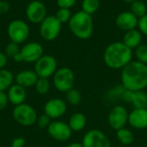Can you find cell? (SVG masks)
<instances>
[{
    "label": "cell",
    "mask_w": 147,
    "mask_h": 147,
    "mask_svg": "<svg viewBox=\"0 0 147 147\" xmlns=\"http://www.w3.org/2000/svg\"><path fill=\"white\" fill-rule=\"evenodd\" d=\"M134 50L126 46L122 41L110 43L104 50L103 61L113 70H121L133 60Z\"/></svg>",
    "instance_id": "2"
},
{
    "label": "cell",
    "mask_w": 147,
    "mask_h": 147,
    "mask_svg": "<svg viewBox=\"0 0 147 147\" xmlns=\"http://www.w3.org/2000/svg\"><path fill=\"white\" fill-rule=\"evenodd\" d=\"M57 70L56 59L52 55H43L34 65V71L39 78H48L54 75Z\"/></svg>",
    "instance_id": "9"
},
{
    "label": "cell",
    "mask_w": 147,
    "mask_h": 147,
    "mask_svg": "<svg viewBox=\"0 0 147 147\" xmlns=\"http://www.w3.org/2000/svg\"><path fill=\"white\" fill-rule=\"evenodd\" d=\"M121 85L125 90L132 91L144 90L147 87V65L132 60L121 73Z\"/></svg>",
    "instance_id": "1"
},
{
    "label": "cell",
    "mask_w": 147,
    "mask_h": 147,
    "mask_svg": "<svg viewBox=\"0 0 147 147\" xmlns=\"http://www.w3.org/2000/svg\"><path fill=\"white\" fill-rule=\"evenodd\" d=\"M116 139L121 144L124 146H129L134 142V135L130 129L123 127L116 131Z\"/></svg>",
    "instance_id": "21"
},
{
    "label": "cell",
    "mask_w": 147,
    "mask_h": 147,
    "mask_svg": "<svg viewBox=\"0 0 147 147\" xmlns=\"http://www.w3.org/2000/svg\"><path fill=\"white\" fill-rule=\"evenodd\" d=\"M142 39L143 34L138 28H135L125 32L122 38V42L132 50H134L140 44H142Z\"/></svg>",
    "instance_id": "19"
},
{
    "label": "cell",
    "mask_w": 147,
    "mask_h": 147,
    "mask_svg": "<svg viewBox=\"0 0 147 147\" xmlns=\"http://www.w3.org/2000/svg\"><path fill=\"white\" fill-rule=\"evenodd\" d=\"M46 5L39 0H32L26 8L28 20L34 24H40L47 16Z\"/></svg>",
    "instance_id": "11"
},
{
    "label": "cell",
    "mask_w": 147,
    "mask_h": 147,
    "mask_svg": "<svg viewBox=\"0 0 147 147\" xmlns=\"http://www.w3.org/2000/svg\"><path fill=\"white\" fill-rule=\"evenodd\" d=\"M131 104L134 109H147V94L144 90L134 91Z\"/></svg>",
    "instance_id": "23"
},
{
    "label": "cell",
    "mask_w": 147,
    "mask_h": 147,
    "mask_svg": "<svg viewBox=\"0 0 147 147\" xmlns=\"http://www.w3.org/2000/svg\"><path fill=\"white\" fill-rule=\"evenodd\" d=\"M138 29L141 32L143 35L147 36V14L139 19Z\"/></svg>",
    "instance_id": "32"
},
{
    "label": "cell",
    "mask_w": 147,
    "mask_h": 147,
    "mask_svg": "<svg viewBox=\"0 0 147 147\" xmlns=\"http://www.w3.org/2000/svg\"><path fill=\"white\" fill-rule=\"evenodd\" d=\"M75 82V75L71 69L68 67H61L56 71L53 75V84L60 92H67L73 88Z\"/></svg>",
    "instance_id": "5"
},
{
    "label": "cell",
    "mask_w": 147,
    "mask_h": 147,
    "mask_svg": "<svg viewBox=\"0 0 147 147\" xmlns=\"http://www.w3.org/2000/svg\"><path fill=\"white\" fill-rule=\"evenodd\" d=\"M61 26L55 16H47L40 23V34L45 40L52 41L59 35Z\"/></svg>",
    "instance_id": "6"
},
{
    "label": "cell",
    "mask_w": 147,
    "mask_h": 147,
    "mask_svg": "<svg viewBox=\"0 0 147 147\" xmlns=\"http://www.w3.org/2000/svg\"><path fill=\"white\" fill-rule=\"evenodd\" d=\"M20 51H21V49L19 47V44H17L16 42H13V41H10L5 47L4 53L7 55V57H9V58L13 59L17 53H20Z\"/></svg>",
    "instance_id": "30"
},
{
    "label": "cell",
    "mask_w": 147,
    "mask_h": 147,
    "mask_svg": "<svg viewBox=\"0 0 147 147\" xmlns=\"http://www.w3.org/2000/svg\"><path fill=\"white\" fill-rule=\"evenodd\" d=\"M43 47L38 42H28L21 48V54L24 62L35 63L43 54Z\"/></svg>",
    "instance_id": "13"
},
{
    "label": "cell",
    "mask_w": 147,
    "mask_h": 147,
    "mask_svg": "<svg viewBox=\"0 0 147 147\" xmlns=\"http://www.w3.org/2000/svg\"><path fill=\"white\" fill-rule=\"evenodd\" d=\"M26 141L23 138H16L11 143V147H24Z\"/></svg>",
    "instance_id": "36"
},
{
    "label": "cell",
    "mask_w": 147,
    "mask_h": 147,
    "mask_svg": "<svg viewBox=\"0 0 147 147\" xmlns=\"http://www.w3.org/2000/svg\"><path fill=\"white\" fill-rule=\"evenodd\" d=\"M124 3H129V4H131L132 3H134V1H136V0H122Z\"/></svg>",
    "instance_id": "40"
},
{
    "label": "cell",
    "mask_w": 147,
    "mask_h": 147,
    "mask_svg": "<svg viewBox=\"0 0 147 147\" xmlns=\"http://www.w3.org/2000/svg\"><path fill=\"white\" fill-rule=\"evenodd\" d=\"M9 8H10V6L8 2L0 0V15L6 14L9 10Z\"/></svg>",
    "instance_id": "35"
},
{
    "label": "cell",
    "mask_w": 147,
    "mask_h": 147,
    "mask_svg": "<svg viewBox=\"0 0 147 147\" xmlns=\"http://www.w3.org/2000/svg\"><path fill=\"white\" fill-rule=\"evenodd\" d=\"M134 53L137 61L147 65V44H140L134 49Z\"/></svg>",
    "instance_id": "27"
},
{
    "label": "cell",
    "mask_w": 147,
    "mask_h": 147,
    "mask_svg": "<svg viewBox=\"0 0 147 147\" xmlns=\"http://www.w3.org/2000/svg\"><path fill=\"white\" fill-rule=\"evenodd\" d=\"M145 1H146V2H147V0H145Z\"/></svg>",
    "instance_id": "41"
},
{
    "label": "cell",
    "mask_w": 147,
    "mask_h": 147,
    "mask_svg": "<svg viewBox=\"0 0 147 147\" xmlns=\"http://www.w3.org/2000/svg\"><path fill=\"white\" fill-rule=\"evenodd\" d=\"M47 131L53 139L60 142L67 141L72 134V131L69 125L60 121H54L51 122L47 127Z\"/></svg>",
    "instance_id": "12"
},
{
    "label": "cell",
    "mask_w": 147,
    "mask_h": 147,
    "mask_svg": "<svg viewBox=\"0 0 147 147\" xmlns=\"http://www.w3.org/2000/svg\"><path fill=\"white\" fill-rule=\"evenodd\" d=\"M72 16L71 9H64V8H59V9L56 12L55 17L59 20V22L63 23H68Z\"/></svg>",
    "instance_id": "28"
},
{
    "label": "cell",
    "mask_w": 147,
    "mask_h": 147,
    "mask_svg": "<svg viewBox=\"0 0 147 147\" xmlns=\"http://www.w3.org/2000/svg\"><path fill=\"white\" fill-rule=\"evenodd\" d=\"M37 124H38V127H40V128H46V127H48V126L50 125L51 123V118L47 115L46 114L40 115L39 118H37Z\"/></svg>",
    "instance_id": "31"
},
{
    "label": "cell",
    "mask_w": 147,
    "mask_h": 147,
    "mask_svg": "<svg viewBox=\"0 0 147 147\" xmlns=\"http://www.w3.org/2000/svg\"><path fill=\"white\" fill-rule=\"evenodd\" d=\"M84 147H111L109 137L98 129L88 131L83 137Z\"/></svg>",
    "instance_id": "10"
},
{
    "label": "cell",
    "mask_w": 147,
    "mask_h": 147,
    "mask_svg": "<svg viewBox=\"0 0 147 147\" xmlns=\"http://www.w3.org/2000/svg\"><path fill=\"white\" fill-rule=\"evenodd\" d=\"M7 33L11 41L17 44H22L28 39L30 29L26 22L16 19L9 22L7 28Z\"/></svg>",
    "instance_id": "4"
},
{
    "label": "cell",
    "mask_w": 147,
    "mask_h": 147,
    "mask_svg": "<svg viewBox=\"0 0 147 147\" xmlns=\"http://www.w3.org/2000/svg\"><path fill=\"white\" fill-rule=\"evenodd\" d=\"M7 96L9 98V102H10V103H12L13 105L17 106L23 103L26 99L27 93L25 88H23L22 86L19 84H12L8 90Z\"/></svg>",
    "instance_id": "18"
},
{
    "label": "cell",
    "mask_w": 147,
    "mask_h": 147,
    "mask_svg": "<svg viewBox=\"0 0 147 147\" xmlns=\"http://www.w3.org/2000/svg\"><path fill=\"white\" fill-rule=\"evenodd\" d=\"M14 77L11 71L6 69L0 70V91H5L9 90L13 84Z\"/></svg>",
    "instance_id": "22"
},
{
    "label": "cell",
    "mask_w": 147,
    "mask_h": 147,
    "mask_svg": "<svg viewBox=\"0 0 147 147\" xmlns=\"http://www.w3.org/2000/svg\"><path fill=\"white\" fill-rule=\"evenodd\" d=\"M20 52H21V51H20ZM13 59L15 60V62H17V63H19V62H22V61H23L21 53H17V54H16V56L13 58Z\"/></svg>",
    "instance_id": "38"
},
{
    "label": "cell",
    "mask_w": 147,
    "mask_h": 147,
    "mask_svg": "<svg viewBox=\"0 0 147 147\" xmlns=\"http://www.w3.org/2000/svg\"><path fill=\"white\" fill-rule=\"evenodd\" d=\"M130 11L139 19L147 14V5L143 0H136L130 4Z\"/></svg>",
    "instance_id": "24"
},
{
    "label": "cell",
    "mask_w": 147,
    "mask_h": 147,
    "mask_svg": "<svg viewBox=\"0 0 147 147\" xmlns=\"http://www.w3.org/2000/svg\"><path fill=\"white\" fill-rule=\"evenodd\" d=\"M82 10L85 13L92 16L100 8V0H83Z\"/></svg>",
    "instance_id": "25"
},
{
    "label": "cell",
    "mask_w": 147,
    "mask_h": 147,
    "mask_svg": "<svg viewBox=\"0 0 147 147\" xmlns=\"http://www.w3.org/2000/svg\"><path fill=\"white\" fill-rule=\"evenodd\" d=\"M67 110L65 102L59 98H53L47 101L44 106V112L51 119H58L63 116Z\"/></svg>",
    "instance_id": "15"
},
{
    "label": "cell",
    "mask_w": 147,
    "mask_h": 147,
    "mask_svg": "<svg viewBox=\"0 0 147 147\" xmlns=\"http://www.w3.org/2000/svg\"><path fill=\"white\" fill-rule=\"evenodd\" d=\"M87 124V118L83 113H75L73 114L69 120L68 125L72 132H80L82 131Z\"/></svg>",
    "instance_id": "20"
},
{
    "label": "cell",
    "mask_w": 147,
    "mask_h": 147,
    "mask_svg": "<svg viewBox=\"0 0 147 147\" xmlns=\"http://www.w3.org/2000/svg\"><path fill=\"white\" fill-rule=\"evenodd\" d=\"M128 124L134 129L147 128V109H134L128 115Z\"/></svg>",
    "instance_id": "16"
},
{
    "label": "cell",
    "mask_w": 147,
    "mask_h": 147,
    "mask_svg": "<svg viewBox=\"0 0 147 147\" xmlns=\"http://www.w3.org/2000/svg\"><path fill=\"white\" fill-rule=\"evenodd\" d=\"M8 61V57L4 53L0 52V70L1 69H4L6 64Z\"/></svg>",
    "instance_id": "37"
},
{
    "label": "cell",
    "mask_w": 147,
    "mask_h": 147,
    "mask_svg": "<svg viewBox=\"0 0 147 147\" xmlns=\"http://www.w3.org/2000/svg\"><path fill=\"white\" fill-rule=\"evenodd\" d=\"M9 102V98L5 91H0V110L6 108Z\"/></svg>",
    "instance_id": "34"
},
{
    "label": "cell",
    "mask_w": 147,
    "mask_h": 147,
    "mask_svg": "<svg viewBox=\"0 0 147 147\" xmlns=\"http://www.w3.org/2000/svg\"><path fill=\"white\" fill-rule=\"evenodd\" d=\"M39 77L35 71L30 70H24L17 73L16 77V84L22 86L23 88H29L35 85Z\"/></svg>",
    "instance_id": "17"
},
{
    "label": "cell",
    "mask_w": 147,
    "mask_h": 147,
    "mask_svg": "<svg viewBox=\"0 0 147 147\" xmlns=\"http://www.w3.org/2000/svg\"><path fill=\"white\" fill-rule=\"evenodd\" d=\"M66 100L71 105L77 106L82 102V95L79 90L72 88L66 92Z\"/></svg>",
    "instance_id": "26"
},
{
    "label": "cell",
    "mask_w": 147,
    "mask_h": 147,
    "mask_svg": "<svg viewBox=\"0 0 147 147\" xmlns=\"http://www.w3.org/2000/svg\"><path fill=\"white\" fill-rule=\"evenodd\" d=\"M115 24L117 28L124 32L138 28L139 18L134 15L130 10L121 12L115 18Z\"/></svg>",
    "instance_id": "14"
},
{
    "label": "cell",
    "mask_w": 147,
    "mask_h": 147,
    "mask_svg": "<svg viewBox=\"0 0 147 147\" xmlns=\"http://www.w3.org/2000/svg\"><path fill=\"white\" fill-rule=\"evenodd\" d=\"M68 24L71 32L78 39L87 40L93 34L94 22L92 16L83 10H79L72 14Z\"/></svg>",
    "instance_id": "3"
},
{
    "label": "cell",
    "mask_w": 147,
    "mask_h": 147,
    "mask_svg": "<svg viewBox=\"0 0 147 147\" xmlns=\"http://www.w3.org/2000/svg\"><path fill=\"white\" fill-rule=\"evenodd\" d=\"M36 91L40 95H45L48 92L50 89V84L47 78H39L35 84Z\"/></svg>",
    "instance_id": "29"
},
{
    "label": "cell",
    "mask_w": 147,
    "mask_h": 147,
    "mask_svg": "<svg viewBox=\"0 0 147 147\" xmlns=\"http://www.w3.org/2000/svg\"><path fill=\"white\" fill-rule=\"evenodd\" d=\"M77 3V0H57V5L59 8L71 9Z\"/></svg>",
    "instance_id": "33"
},
{
    "label": "cell",
    "mask_w": 147,
    "mask_h": 147,
    "mask_svg": "<svg viewBox=\"0 0 147 147\" xmlns=\"http://www.w3.org/2000/svg\"><path fill=\"white\" fill-rule=\"evenodd\" d=\"M15 121L22 126L29 127L37 121L36 111L28 104H20L16 106L13 111Z\"/></svg>",
    "instance_id": "7"
},
{
    "label": "cell",
    "mask_w": 147,
    "mask_h": 147,
    "mask_svg": "<svg viewBox=\"0 0 147 147\" xmlns=\"http://www.w3.org/2000/svg\"><path fill=\"white\" fill-rule=\"evenodd\" d=\"M128 115L129 112L124 106H114L108 115V123L109 127L115 131L126 127V125L128 123Z\"/></svg>",
    "instance_id": "8"
},
{
    "label": "cell",
    "mask_w": 147,
    "mask_h": 147,
    "mask_svg": "<svg viewBox=\"0 0 147 147\" xmlns=\"http://www.w3.org/2000/svg\"><path fill=\"white\" fill-rule=\"evenodd\" d=\"M66 147H84L82 143H78V142H74V143H71L69 144Z\"/></svg>",
    "instance_id": "39"
}]
</instances>
